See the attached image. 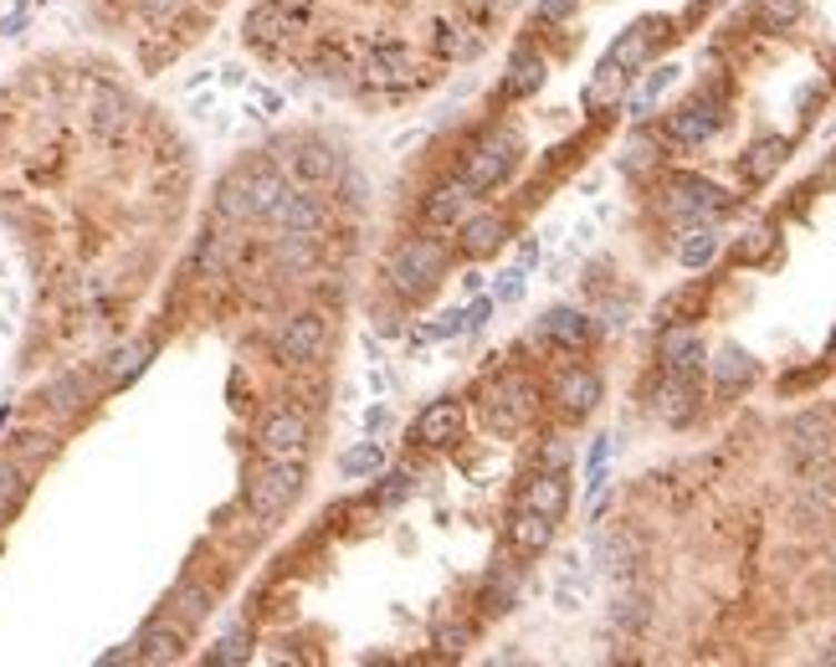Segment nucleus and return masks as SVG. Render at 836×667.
I'll return each mask as SVG.
<instances>
[{
  "label": "nucleus",
  "mask_w": 836,
  "mask_h": 667,
  "mask_svg": "<svg viewBox=\"0 0 836 667\" xmlns=\"http://www.w3.org/2000/svg\"><path fill=\"white\" fill-rule=\"evenodd\" d=\"M298 27H303V16L288 11L282 0H267V6H257V11L247 16V41L262 47V52H278L288 37H298Z\"/></svg>",
  "instance_id": "obj_11"
},
{
  "label": "nucleus",
  "mask_w": 836,
  "mask_h": 667,
  "mask_svg": "<svg viewBox=\"0 0 836 667\" xmlns=\"http://www.w3.org/2000/svg\"><path fill=\"white\" fill-rule=\"evenodd\" d=\"M621 82H626V72L616 62H600V72H596V82L585 88V103H611L616 93H621Z\"/></svg>",
  "instance_id": "obj_42"
},
{
  "label": "nucleus",
  "mask_w": 836,
  "mask_h": 667,
  "mask_svg": "<svg viewBox=\"0 0 836 667\" xmlns=\"http://www.w3.org/2000/svg\"><path fill=\"white\" fill-rule=\"evenodd\" d=\"M718 123H724V103H718L714 93H704V98H693L688 108H677L673 119H667V139L683 145V149H698V145H708V139L718 133Z\"/></svg>",
  "instance_id": "obj_7"
},
{
  "label": "nucleus",
  "mask_w": 836,
  "mask_h": 667,
  "mask_svg": "<svg viewBox=\"0 0 836 667\" xmlns=\"http://www.w3.org/2000/svg\"><path fill=\"white\" fill-rule=\"evenodd\" d=\"M651 160H657V149H651L647 139H637V145L626 149V170H647Z\"/></svg>",
  "instance_id": "obj_53"
},
{
  "label": "nucleus",
  "mask_w": 836,
  "mask_h": 667,
  "mask_svg": "<svg viewBox=\"0 0 836 667\" xmlns=\"http://www.w3.org/2000/svg\"><path fill=\"white\" fill-rule=\"evenodd\" d=\"M247 657H252V631H247V621H231L206 663H247Z\"/></svg>",
  "instance_id": "obj_37"
},
{
  "label": "nucleus",
  "mask_w": 836,
  "mask_h": 667,
  "mask_svg": "<svg viewBox=\"0 0 836 667\" xmlns=\"http://www.w3.org/2000/svg\"><path fill=\"white\" fill-rule=\"evenodd\" d=\"M555 600H559V611H575L585 600V575L580 570H565V580L555 586Z\"/></svg>",
  "instance_id": "obj_46"
},
{
  "label": "nucleus",
  "mask_w": 836,
  "mask_h": 667,
  "mask_svg": "<svg viewBox=\"0 0 836 667\" xmlns=\"http://www.w3.org/2000/svg\"><path fill=\"white\" fill-rule=\"evenodd\" d=\"M257 441H262L267 457H298V462H303V452H308V421L298 411H272L262 421V431H257Z\"/></svg>",
  "instance_id": "obj_14"
},
{
  "label": "nucleus",
  "mask_w": 836,
  "mask_h": 667,
  "mask_svg": "<svg viewBox=\"0 0 836 667\" xmlns=\"http://www.w3.org/2000/svg\"><path fill=\"white\" fill-rule=\"evenodd\" d=\"M441 62H467V57L482 52V37L467 21H437V37H431Z\"/></svg>",
  "instance_id": "obj_27"
},
{
  "label": "nucleus",
  "mask_w": 836,
  "mask_h": 667,
  "mask_svg": "<svg viewBox=\"0 0 836 667\" xmlns=\"http://www.w3.org/2000/svg\"><path fill=\"white\" fill-rule=\"evenodd\" d=\"M539 334H545L549 345H565V349H585L590 345V319H585L580 308H549L545 319H539Z\"/></svg>",
  "instance_id": "obj_21"
},
{
  "label": "nucleus",
  "mask_w": 836,
  "mask_h": 667,
  "mask_svg": "<svg viewBox=\"0 0 836 667\" xmlns=\"http://www.w3.org/2000/svg\"><path fill=\"white\" fill-rule=\"evenodd\" d=\"M155 360V345H149V339H139V345H123L119 355H113V360L103 365V380H108V390H123L133 380V375L145 370V365Z\"/></svg>",
  "instance_id": "obj_33"
},
{
  "label": "nucleus",
  "mask_w": 836,
  "mask_h": 667,
  "mask_svg": "<svg viewBox=\"0 0 836 667\" xmlns=\"http://www.w3.org/2000/svg\"><path fill=\"white\" fill-rule=\"evenodd\" d=\"M534 257H539V241H524V252H518V262H514V267H524V272H529Z\"/></svg>",
  "instance_id": "obj_57"
},
{
  "label": "nucleus",
  "mask_w": 836,
  "mask_h": 667,
  "mask_svg": "<svg viewBox=\"0 0 836 667\" xmlns=\"http://www.w3.org/2000/svg\"><path fill=\"white\" fill-rule=\"evenodd\" d=\"M462 437V406L457 400H437V406H426L421 421H416V441L421 447H447V441Z\"/></svg>",
  "instance_id": "obj_19"
},
{
  "label": "nucleus",
  "mask_w": 836,
  "mask_h": 667,
  "mask_svg": "<svg viewBox=\"0 0 836 667\" xmlns=\"http://www.w3.org/2000/svg\"><path fill=\"white\" fill-rule=\"evenodd\" d=\"M673 82H677V67H673V62H667V67H657V72H651V78L641 82V93L631 98V113H637V119H641V113H647V108L657 103V98H663L667 88H673Z\"/></svg>",
  "instance_id": "obj_41"
},
{
  "label": "nucleus",
  "mask_w": 836,
  "mask_h": 667,
  "mask_svg": "<svg viewBox=\"0 0 836 667\" xmlns=\"http://www.w3.org/2000/svg\"><path fill=\"white\" fill-rule=\"evenodd\" d=\"M457 334H467V323H462V308H451V313H441V319H431L426 323V339H457Z\"/></svg>",
  "instance_id": "obj_47"
},
{
  "label": "nucleus",
  "mask_w": 836,
  "mask_h": 667,
  "mask_svg": "<svg viewBox=\"0 0 836 667\" xmlns=\"http://www.w3.org/2000/svg\"><path fill=\"white\" fill-rule=\"evenodd\" d=\"M611 627H616V631H626V637H637V631L647 627V600H641V596H616V606H611Z\"/></svg>",
  "instance_id": "obj_38"
},
{
  "label": "nucleus",
  "mask_w": 836,
  "mask_h": 667,
  "mask_svg": "<svg viewBox=\"0 0 836 667\" xmlns=\"http://www.w3.org/2000/svg\"><path fill=\"white\" fill-rule=\"evenodd\" d=\"M826 349H832V360H836V334H832V345H826Z\"/></svg>",
  "instance_id": "obj_59"
},
{
  "label": "nucleus",
  "mask_w": 836,
  "mask_h": 667,
  "mask_svg": "<svg viewBox=\"0 0 836 667\" xmlns=\"http://www.w3.org/2000/svg\"><path fill=\"white\" fill-rule=\"evenodd\" d=\"M298 498H303V462H298V457H267L252 478H247V508H252V519H262V524L282 519Z\"/></svg>",
  "instance_id": "obj_2"
},
{
  "label": "nucleus",
  "mask_w": 836,
  "mask_h": 667,
  "mask_svg": "<svg viewBox=\"0 0 836 667\" xmlns=\"http://www.w3.org/2000/svg\"><path fill=\"white\" fill-rule=\"evenodd\" d=\"M88 400H93V386H88V375L82 370H67L47 386V411L52 416H78Z\"/></svg>",
  "instance_id": "obj_26"
},
{
  "label": "nucleus",
  "mask_w": 836,
  "mask_h": 667,
  "mask_svg": "<svg viewBox=\"0 0 836 667\" xmlns=\"http://www.w3.org/2000/svg\"><path fill=\"white\" fill-rule=\"evenodd\" d=\"M324 345H329V319H324L319 308H303V313H292L288 323L278 329V355L282 365H314L324 355Z\"/></svg>",
  "instance_id": "obj_6"
},
{
  "label": "nucleus",
  "mask_w": 836,
  "mask_h": 667,
  "mask_svg": "<svg viewBox=\"0 0 836 667\" xmlns=\"http://www.w3.org/2000/svg\"><path fill=\"white\" fill-rule=\"evenodd\" d=\"M749 380H755V360H749L739 345L718 349V360H714V390L718 396H739Z\"/></svg>",
  "instance_id": "obj_25"
},
{
  "label": "nucleus",
  "mask_w": 836,
  "mask_h": 667,
  "mask_svg": "<svg viewBox=\"0 0 836 667\" xmlns=\"http://www.w3.org/2000/svg\"><path fill=\"white\" fill-rule=\"evenodd\" d=\"M518 504L539 508V514H549V519L559 524V514H565V504H570V478H565V467H539Z\"/></svg>",
  "instance_id": "obj_16"
},
{
  "label": "nucleus",
  "mask_w": 836,
  "mask_h": 667,
  "mask_svg": "<svg viewBox=\"0 0 836 667\" xmlns=\"http://www.w3.org/2000/svg\"><path fill=\"white\" fill-rule=\"evenodd\" d=\"M545 82V57L534 52V47H518L514 62H508V78H504V93L508 98H529L534 88Z\"/></svg>",
  "instance_id": "obj_31"
},
{
  "label": "nucleus",
  "mask_w": 836,
  "mask_h": 667,
  "mask_svg": "<svg viewBox=\"0 0 836 667\" xmlns=\"http://www.w3.org/2000/svg\"><path fill=\"white\" fill-rule=\"evenodd\" d=\"M822 663H836V653H822Z\"/></svg>",
  "instance_id": "obj_58"
},
{
  "label": "nucleus",
  "mask_w": 836,
  "mask_h": 667,
  "mask_svg": "<svg viewBox=\"0 0 836 667\" xmlns=\"http://www.w3.org/2000/svg\"><path fill=\"white\" fill-rule=\"evenodd\" d=\"M441 272H447V252H441V241H431V237L400 241V252L390 257V282H396V293H406V298H426L441 282Z\"/></svg>",
  "instance_id": "obj_4"
},
{
  "label": "nucleus",
  "mask_w": 836,
  "mask_h": 667,
  "mask_svg": "<svg viewBox=\"0 0 836 667\" xmlns=\"http://www.w3.org/2000/svg\"><path fill=\"white\" fill-rule=\"evenodd\" d=\"M555 400H559V411L565 416H590L596 411V400H600V375L596 370H565L559 375V386H555Z\"/></svg>",
  "instance_id": "obj_18"
},
{
  "label": "nucleus",
  "mask_w": 836,
  "mask_h": 667,
  "mask_svg": "<svg viewBox=\"0 0 836 667\" xmlns=\"http://www.w3.org/2000/svg\"><path fill=\"white\" fill-rule=\"evenodd\" d=\"M575 11V0H539V21H565Z\"/></svg>",
  "instance_id": "obj_54"
},
{
  "label": "nucleus",
  "mask_w": 836,
  "mask_h": 667,
  "mask_svg": "<svg viewBox=\"0 0 836 667\" xmlns=\"http://www.w3.org/2000/svg\"><path fill=\"white\" fill-rule=\"evenodd\" d=\"M492 303H498V298H488V293H482L478 303H467V308H462V323H467V329H482V323H488V313H492Z\"/></svg>",
  "instance_id": "obj_51"
},
{
  "label": "nucleus",
  "mask_w": 836,
  "mask_h": 667,
  "mask_svg": "<svg viewBox=\"0 0 836 667\" xmlns=\"http://www.w3.org/2000/svg\"><path fill=\"white\" fill-rule=\"evenodd\" d=\"M437 647L447 657H457L467 647V627H457V621H441V627H437Z\"/></svg>",
  "instance_id": "obj_48"
},
{
  "label": "nucleus",
  "mask_w": 836,
  "mask_h": 667,
  "mask_svg": "<svg viewBox=\"0 0 836 667\" xmlns=\"http://www.w3.org/2000/svg\"><path fill=\"white\" fill-rule=\"evenodd\" d=\"M508 539H514L518 555H545L549 539H555V519L539 514V508H514V524H508Z\"/></svg>",
  "instance_id": "obj_20"
},
{
  "label": "nucleus",
  "mask_w": 836,
  "mask_h": 667,
  "mask_svg": "<svg viewBox=\"0 0 836 667\" xmlns=\"http://www.w3.org/2000/svg\"><path fill=\"white\" fill-rule=\"evenodd\" d=\"M545 467H570V441L565 437H549L545 441V457H539Z\"/></svg>",
  "instance_id": "obj_52"
},
{
  "label": "nucleus",
  "mask_w": 836,
  "mask_h": 667,
  "mask_svg": "<svg viewBox=\"0 0 836 667\" xmlns=\"http://www.w3.org/2000/svg\"><path fill=\"white\" fill-rule=\"evenodd\" d=\"M21 27H27V11H11L6 21H0V31H6V37H16Z\"/></svg>",
  "instance_id": "obj_56"
},
{
  "label": "nucleus",
  "mask_w": 836,
  "mask_h": 667,
  "mask_svg": "<svg viewBox=\"0 0 836 667\" xmlns=\"http://www.w3.org/2000/svg\"><path fill=\"white\" fill-rule=\"evenodd\" d=\"M472 190H467V180L457 175V180H447V186H437L431 196H426V221L431 227H462L467 216H472Z\"/></svg>",
  "instance_id": "obj_15"
},
{
  "label": "nucleus",
  "mask_w": 836,
  "mask_h": 667,
  "mask_svg": "<svg viewBox=\"0 0 836 667\" xmlns=\"http://www.w3.org/2000/svg\"><path fill=\"white\" fill-rule=\"evenodd\" d=\"M339 472L355 482L380 478V472H386V447H380V441H359V447H349V452L339 457Z\"/></svg>",
  "instance_id": "obj_34"
},
{
  "label": "nucleus",
  "mask_w": 836,
  "mask_h": 667,
  "mask_svg": "<svg viewBox=\"0 0 836 667\" xmlns=\"http://www.w3.org/2000/svg\"><path fill=\"white\" fill-rule=\"evenodd\" d=\"M231 252H237V247H231V237H226L221 227H211L206 237H200V247H196V267L206 272V278H221L226 267H231Z\"/></svg>",
  "instance_id": "obj_36"
},
{
  "label": "nucleus",
  "mask_w": 836,
  "mask_h": 667,
  "mask_svg": "<svg viewBox=\"0 0 836 667\" xmlns=\"http://www.w3.org/2000/svg\"><path fill=\"white\" fill-rule=\"evenodd\" d=\"M482 596H488V606H492V611H508V606H514V600H518V570H508V565H498V570L488 575V590H482Z\"/></svg>",
  "instance_id": "obj_39"
},
{
  "label": "nucleus",
  "mask_w": 836,
  "mask_h": 667,
  "mask_svg": "<svg viewBox=\"0 0 836 667\" xmlns=\"http://www.w3.org/2000/svg\"><path fill=\"white\" fill-rule=\"evenodd\" d=\"M288 175L303 190H319V186H334V180L345 175V165H339V155H334L329 145H292Z\"/></svg>",
  "instance_id": "obj_13"
},
{
  "label": "nucleus",
  "mask_w": 836,
  "mask_h": 667,
  "mask_svg": "<svg viewBox=\"0 0 836 667\" xmlns=\"http://www.w3.org/2000/svg\"><path fill=\"white\" fill-rule=\"evenodd\" d=\"M718 252V231L708 227V221H693L688 231H683V241H677V257H683V267H708Z\"/></svg>",
  "instance_id": "obj_35"
},
{
  "label": "nucleus",
  "mask_w": 836,
  "mask_h": 667,
  "mask_svg": "<svg viewBox=\"0 0 836 667\" xmlns=\"http://www.w3.org/2000/svg\"><path fill=\"white\" fill-rule=\"evenodd\" d=\"M282 108V93H272V88H257V113H278Z\"/></svg>",
  "instance_id": "obj_55"
},
{
  "label": "nucleus",
  "mask_w": 836,
  "mask_h": 667,
  "mask_svg": "<svg viewBox=\"0 0 836 667\" xmlns=\"http://www.w3.org/2000/svg\"><path fill=\"white\" fill-rule=\"evenodd\" d=\"M785 155H790V139H780V133H770V139H755L749 145V155L739 160V170H744V180H770L775 170L785 165Z\"/></svg>",
  "instance_id": "obj_28"
},
{
  "label": "nucleus",
  "mask_w": 836,
  "mask_h": 667,
  "mask_svg": "<svg viewBox=\"0 0 836 667\" xmlns=\"http://www.w3.org/2000/svg\"><path fill=\"white\" fill-rule=\"evenodd\" d=\"M133 11L145 16L149 27H165V21H175V16L186 11V0H133Z\"/></svg>",
  "instance_id": "obj_44"
},
{
  "label": "nucleus",
  "mask_w": 836,
  "mask_h": 667,
  "mask_svg": "<svg viewBox=\"0 0 836 667\" xmlns=\"http://www.w3.org/2000/svg\"><path fill=\"white\" fill-rule=\"evenodd\" d=\"M698 365H704V345H698V334L673 329V323H667V334H663V370L698 375Z\"/></svg>",
  "instance_id": "obj_23"
},
{
  "label": "nucleus",
  "mask_w": 836,
  "mask_h": 667,
  "mask_svg": "<svg viewBox=\"0 0 836 667\" xmlns=\"http://www.w3.org/2000/svg\"><path fill=\"white\" fill-rule=\"evenodd\" d=\"M770 241H775V231H765V227H759V231H749V241H744V247H739V257H744V262H759V257L770 252Z\"/></svg>",
  "instance_id": "obj_50"
},
{
  "label": "nucleus",
  "mask_w": 836,
  "mask_h": 667,
  "mask_svg": "<svg viewBox=\"0 0 836 667\" xmlns=\"http://www.w3.org/2000/svg\"><path fill=\"white\" fill-rule=\"evenodd\" d=\"M693 400H698V390H693V375H663V386H657V416L663 421H673V427H683L693 416Z\"/></svg>",
  "instance_id": "obj_22"
},
{
  "label": "nucleus",
  "mask_w": 836,
  "mask_h": 667,
  "mask_svg": "<svg viewBox=\"0 0 836 667\" xmlns=\"http://www.w3.org/2000/svg\"><path fill=\"white\" fill-rule=\"evenodd\" d=\"M529 406H534L529 380H504V386L488 396V427L492 431H518V421L529 416Z\"/></svg>",
  "instance_id": "obj_17"
},
{
  "label": "nucleus",
  "mask_w": 836,
  "mask_h": 667,
  "mask_svg": "<svg viewBox=\"0 0 836 667\" xmlns=\"http://www.w3.org/2000/svg\"><path fill=\"white\" fill-rule=\"evenodd\" d=\"M186 641H190V627H180V621L165 611V616H155V621L139 631L133 657H139V663H180V657H186Z\"/></svg>",
  "instance_id": "obj_9"
},
{
  "label": "nucleus",
  "mask_w": 836,
  "mask_h": 667,
  "mask_svg": "<svg viewBox=\"0 0 836 667\" xmlns=\"http://www.w3.org/2000/svg\"><path fill=\"white\" fill-rule=\"evenodd\" d=\"M657 31H663V21H637V27L626 31L611 52H606V62H616L621 72H637V67L651 57V41H657Z\"/></svg>",
  "instance_id": "obj_24"
},
{
  "label": "nucleus",
  "mask_w": 836,
  "mask_h": 667,
  "mask_svg": "<svg viewBox=\"0 0 836 667\" xmlns=\"http://www.w3.org/2000/svg\"><path fill=\"white\" fill-rule=\"evenodd\" d=\"M27 488H31V467L16 462V457L6 452V457H0V529L16 519V508H21Z\"/></svg>",
  "instance_id": "obj_30"
},
{
  "label": "nucleus",
  "mask_w": 836,
  "mask_h": 667,
  "mask_svg": "<svg viewBox=\"0 0 836 667\" xmlns=\"http://www.w3.org/2000/svg\"><path fill=\"white\" fill-rule=\"evenodd\" d=\"M508 237V221L504 216H467L462 221V252L467 257H492Z\"/></svg>",
  "instance_id": "obj_29"
},
{
  "label": "nucleus",
  "mask_w": 836,
  "mask_h": 667,
  "mask_svg": "<svg viewBox=\"0 0 836 667\" xmlns=\"http://www.w3.org/2000/svg\"><path fill=\"white\" fill-rule=\"evenodd\" d=\"M498 303H518V298H524V267H508L504 278H498Z\"/></svg>",
  "instance_id": "obj_49"
},
{
  "label": "nucleus",
  "mask_w": 836,
  "mask_h": 667,
  "mask_svg": "<svg viewBox=\"0 0 836 667\" xmlns=\"http://www.w3.org/2000/svg\"><path fill=\"white\" fill-rule=\"evenodd\" d=\"M724 211V190L708 186V180H698V175H677V180H667L663 190V216H673V221H714V216Z\"/></svg>",
  "instance_id": "obj_5"
},
{
  "label": "nucleus",
  "mask_w": 836,
  "mask_h": 667,
  "mask_svg": "<svg viewBox=\"0 0 836 667\" xmlns=\"http://www.w3.org/2000/svg\"><path fill=\"white\" fill-rule=\"evenodd\" d=\"M406 498H411V472H396V478H386L375 488V504L380 508H400Z\"/></svg>",
  "instance_id": "obj_45"
},
{
  "label": "nucleus",
  "mask_w": 836,
  "mask_h": 667,
  "mask_svg": "<svg viewBox=\"0 0 836 667\" xmlns=\"http://www.w3.org/2000/svg\"><path fill=\"white\" fill-rule=\"evenodd\" d=\"M359 82H365L370 93H400V88H411V62H406L400 47L380 41V47L365 57V67H359Z\"/></svg>",
  "instance_id": "obj_12"
},
{
  "label": "nucleus",
  "mask_w": 836,
  "mask_h": 667,
  "mask_svg": "<svg viewBox=\"0 0 836 667\" xmlns=\"http://www.w3.org/2000/svg\"><path fill=\"white\" fill-rule=\"evenodd\" d=\"M272 227L282 231V237H298V241H314V231H324V200L314 196V190H288L282 196V206L272 211Z\"/></svg>",
  "instance_id": "obj_10"
},
{
  "label": "nucleus",
  "mask_w": 836,
  "mask_h": 667,
  "mask_svg": "<svg viewBox=\"0 0 836 667\" xmlns=\"http://www.w3.org/2000/svg\"><path fill=\"white\" fill-rule=\"evenodd\" d=\"M800 16H806V0H759V21H765L770 31L796 27Z\"/></svg>",
  "instance_id": "obj_40"
},
{
  "label": "nucleus",
  "mask_w": 836,
  "mask_h": 667,
  "mask_svg": "<svg viewBox=\"0 0 836 667\" xmlns=\"http://www.w3.org/2000/svg\"><path fill=\"white\" fill-rule=\"evenodd\" d=\"M785 447H790V462H822L836 447V421L826 411H806L785 427Z\"/></svg>",
  "instance_id": "obj_8"
},
{
  "label": "nucleus",
  "mask_w": 836,
  "mask_h": 667,
  "mask_svg": "<svg viewBox=\"0 0 836 667\" xmlns=\"http://www.w3.org/2000/svg\"><path fill=\"white\" fill-rule=\"evenodd\" d=\"M518 155H524V145H518L514 129L482 133L478 145H472V155H467V165H462L467 190H472V196H488V190H498L508 175L518 170Z\"/></svg>",
  "instance_id": "obj_3"
},
{
  "label": "nucleus",
  "mask_w": 836,
  "mask_h": 667,
  "mask_svg": "<svg viewBox=\"0 0 836 667\" xmlns=\"http://www.w3.org/2000/svg\"><path fill=\"white\" fill-rule=\"evenodd\" d=\"M170 616L180 621V627L196 631L200 621L211 616V590L200 586V580H186V586H175V596H170Z\"/></svg>",
  "instance_id": "obj_32"
},
{
  "label": "nucleus",
  "mask_w": 836,
  "mask_h": 667,
  "mask_svg": "<svg viewBox=\"0 0 836 667\" xmlns=\"http://www.w3.org/2000/svg\"><path fill=\"white\" fill-rule=\"evenodd\" d=\"M631 555H637V549H631V539H616V534L596 545V560L606 565L611 575H626V570H631Z\"/></svg>",
  "instance_id": "obj_43"
},
{
  "label": "nucleus",
  "mask_w": 836,
  "mask_h": 667,
  "mask_svg": "<svg viewBox=\"0 0 836 667\" xmlns=\"http://www.w3.org/2000/svg\"><path fill=\"white\" fill-rule=\"evenodd\" d=\"M282 196H288V186H282V175L272 165H237L216 186V221H231V227H241V221H272Z\"/></svg>",
  "instance_id": "obj_1"
}]
</instances>
